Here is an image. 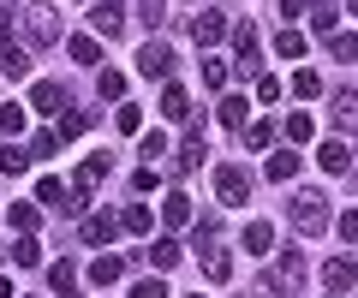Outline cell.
Returning <instances> with one entry per match:
<instances>
[{
    "mask_svg": "<svg viewBox=\"0 0 358 298\" xmlns=\"http://www.w3.org/2000/svg\"><path fill=\"white\" fill-rule=\"evenodd\" d=\"M197 262H203L209 281H227V274H233V257H227L221 245H197Z\"/></svg>",
    "mask_w": 358,
    "mask_h": 298,
    "instance_id": "15",
    "label": "cell"
},
{
    "mask_svg": "<svg viewBox=\"0 0 358 298\" xmlns=\"http://www.w3.org/2000/svg\"><path fill=\"white\" fill-rule=\"evenodd\" d=\"M239 245L251 251V257H263V251L275 245V227H268V221H251V227H245V233H239Z\"/></svg>",
    "mask_w": 358,
    "mask_h": 298,
    "instance_id": "20",
    "label": "cell"
},
{
    "mask_svg": "<svg viewBox=\"0 0 358 298\" xmlns=\"http://www.w3.org/2000/svg\"><path fill=\"white\" fill-rule=\"evenodd\" d=\"M317 161H322L329 173H346V161H352V156H346V143H341V137H329V143L317 149Z\"/></svg>",
    "mask_w": 358,
    "mask_h": 298,
    "instance_id": "29",
    "label": "cell"
},
{
    "mask_svg": "<svg viewBox=\"0 0 358 298\" xmlns=\"http://www.w3.org/2000/svg\"><path fill=\"white\" fill-rule=\"evenodd\" d=\"M30 143H6V149H0V173H30Z\"/></svg>",
    "mask_w": 358,
    "mask_h": 298,
    "instance_id": "23",
    "label": "cell"
},
{
    "mask_svg": "<svg viewBox=\"0 0 358 298\" xmlns=\"http://www.w3.org/2000/svg\"><path fill=\"white\" fill-rule=\"evenodd\" d=\"M24 126H30V107L24 102H6V107H0V131H6V143H13Z\"/></svg>",
    "mask_w": 358,
    "mask_h": 298,
    "instance_id": "25",
    "label": "cell"
},
{
    "mask_svg": "<svg viewBox=\"0 0 358 298\" xmlns=\"http://www.w3.org/2000/svg\"><path fill=\"white\" fill-rule=\"evenodd\" d=\"M215 197H221L227 209L251 203V173H245V167H233V161H221V167H215Z\"/></svg>",
    "mask_w": 358,
    "mask_h": 298,
    "instance_id": "2",
    "label": "cell"
},
{
    "mask_svg": "<svg viewBox=\"0 0 358 298\" xmlns=\"http://www.w3.org/2000/svg\"><path fill=\"white\" fill-rule=\"evenodd\" d=\"M293 96H305V102L322 96V78H317V72H293Z\"/></svg>",
    "mask_w": 358,
    "mask_h": 298,
    "instance_id": "40",
    "label": "cell"
},
{
    "mask_svg": "<svg viewBox=\"0 0 358 298\" xmlns=\"http://www.w3.org/2000/svg\"><path fill=\"white\" fill-rule=\"evenodd\" d=\"M329 114H334V126H341V131H352V137H358V96L352 90H334L329 96Z\"/></svg>",
    "mask_w": 358,
    "mask_h": 298,
    "instance_id": "12",
    "label": "cell"
},
{
    "mask_svg": "<svg viewBox=\"0 0 358 298\" xmlns=\"http://www.w3.org/2000/svg\"><path fill=\"white\" fill-rule=\"evenodd\" d=\"M90 24H96V36L114 42L120 30H126V6H120V0H90Z\"/></svg>",
    "mask_w": 358,
    "mask_h": 298,
    "instance_id": "6",
    "label": "cell"
},
{
    "mask_svg": "<svg viewBox=\"0 0 358 298\" xmlns=\"http://www.w3.org/2000/svg\"><path fill=\"white\" fill-rule=\"evenodd\" d=\"M233 54H239V72L251 78L257 66H263V36H257L251 24H233Z\"/></svg>",
    "mask_w": 358,
    "mask_h": 298,
    "instance_id": "5",
    "label": "cell"
},
{
    "mask_svg": "<svg viewBox=\"0 0 358 298\" xmlns=\"http://www.w3.org/2000/svg\"><path fill=\"white\" fill-rule=\"evenodd\" d=\"M334 233H341V239H358V209H346V215L334 221Z\"/></svg>",
    "mask_w": 358,
    "mask_h": 298,
    "instance_id": "47",
    "label": "cell"
},
{
    "mask_svg": "<svg viewBox=\"0 0 358 298\" xmlns=\"http://www.w3.org/2000/svg\"><path fill=\"white\" fill-rule=\"evenodd\" d=\"M48 286H54L60 298H78V262H72V257L48 262Z\"/></svg>",
    "mask_w": 358,
    "mask_h": 298,
    "instance_id": "13",
    "label": "cell"
},
{
    "mask_svg": "<svg viewBox=\"0 0 358 298\" xmlns=\"http://www.w3.org/2000/svg\"><path fill=\"white\" fill-rule=\"evenodd\" d=\"M108 179V156H84V167H78V179H72V191H78V203H90L96 197V185Z\"/></svg>",
    "mask_w": 358,
    "mask_h": 298,
    "instance_id": "10",
    "label": "cell"
},
{
    "mask_svg": "<svg viewBox=\"0 0 358 298\" xmlns=\"http://www.w3.org/2000/svg\"><path fill=\"white\" fill-rule=\"evenodd\" d=\"M131 298H173V292H167L162 281H138V286H131Z\"/></svg>",
    "mask_w": 358,
    "mask_h": 298,
    "instance_id": "45",
    "label": "cell"
},
{
    "mask_svg": "<svg viewBox=\"0 0 358 298\" xmlns=\"http://www.w3.org/2000/svg\"><path fill=\"white\" fill-rule=\"evenodd\" d=\"M13 227L18 233H36V203H13Z\"/></svg>",
    "mask_w": 358,
    "mask_h": 298,
    "instance_id": "41",
    "label": "cell"
},
{
    "mask_svg": "<svg viewBox=\"0 0 358 298\" xmlns=\"http://www.w3.org/2000/svg\"><path fill=\"white\" fill-rule=\"evenodd\" d=\"M96 96H102V102H120V96H126V78H120V72H96Z\"/></svg>",
    "mask_w": 358,
    "mask_h": 298,
    "instance_id": "33",
    "label": "cell"
},
{
    "mask_svg": "<svg viewBox=\"0 0 358 298\" xmlns=\"http://www.w3.org/2000/svg\"><path fill=\"white\" fill-rule=\"evenodd\" d=\"M346 13H358V0H346Z\"/></svg>",
    "mask_w": 358,
    "mask_h": 298,
    "instance_id": "48",
    "label": "cell"
},
{
    "mask_svg": "<svg viewBox=\"0 0 358 298\" xmlns=\"http://www.w3.org/2000/svg\"><path fill=\"white\" fill-rule=\"evenodd\" d=\"M138 156H143V167H155V161L167 156V131H143V143H138Z\"/></svg>",
    "mask_w": 358,
    "mask_h": 298,
    "instance_id": "31",
    "label": "cell"
},
{
    "mask_svg": "<svg viewBox=\"0 0 358 298\" xmlns=\"http://www.w3.org/2000/svg\"><path fill=\"white\" fill-rule=\"evenodd\" d=\"M162 119H192V90L185 84H167L162 90Z\"/></svg>",
    "mask_w": 358,
    "mask_h": 298,
    "instance_id": "14",
    "label": "cell"
},
{
    "mask_svg": "<svg viewBox=\"0 0 358 298\" xmlns=\"http://www.w3.org/2000/svg\"><path fill=\"white\" fill-rule=\"evenodd\" d=\"M13 262H18V269H36V262H42V245H36V233H18V245H13Z\"/></svg>",
    "mask_w": 358,
    "mask_h": 298,
    "instance_id": "30",
    "label": "cell"
},
{
    "mask_svg": "<svg viewBox=\"0 0 358 298\" xmlns=\"http://www.w3.org/2000/svg\"><path fill=\"white\" fill-rule=\"evenodd\" d=\"M268 179H275V185H287V179H293V173H299V156H293V149H281V156H268Z\"/></svg>",
    "mask_w": 358,
    "mask_h": 298,
    "instance_id": "28",
    "label": "cell"
},
{
    "mask_svg": "<svg viewBox=\"0 0 358 298\" xmlns=\"http://www.w3.org/2000/svg\"><path fill=\"white\" fill-rule=\"evenodd\" d=\"M352 281H358V262L352 257H329V262H322V286H329V292H352Z\"/></svg>",
    "mask_w": 358,
    "mask_h": 298,
    "instance_id": "11",
    "label": "cell"
},
{
    "mask_svg": "<svg viewBox=\"0 0 358 298\" xmlns=\"http://www.w3.org/2000/svg\"><path fill=\"white\" fill-rule=\"evenodd\" d=\"M329 54H334V60H358V36H352V30H334V36H329Z\"/></svg>",
    "mask_w": 358,
    "mask_h": 298,
    "instance_id": "35",
    "label": "cell"
},
{
    "mask_svg": "<svg viewBox=\"0 0 358 298\" xmlns=\"http://www.w3.org/2000/svg\"><path fill=\"white\" fill-rule=\"evenodd\" d=\"M120 274H126V262H120V257H108V251H102L96 262H90V286H114Z\"/></svg>",
    "mask_w": 358,
    "mask_h": 298,
    "instance_id": "21",
    "label": "cell"
},
{
    "mask_svg": "<svg viewBox=\"0 0 358 298\" xmlns=\"http://www.w3.org/2000/svg\"><path fill=\"white\" fill-rule=\"evenodd\" d=\"M287 137H293V143H310V137H317L310 114H287Z\"/></svg>",
    "mask_w": 358,
    "mask_h": 298,
    "instance_id": "38",
    "label": "cell"
},
{
    "mask_svg": "<svg viewBox=\"0 0 358 298\" xmlns=\"http://www.w3.org/2000/svg\"><path fill=\"white\" fill-rule=\"evenodd\" d=\"M310 6H317V0H281V18H293V24H299V13L310 18Z\"/></svg>",
    "mask_w": 358,
    "mask_h": 298,
    "instance_id": "46",
    "label": "cell"
},
{
    "mask_svg": "<svg viewBox=\"0 0 358 298\" xmlns=\"http://www.w3.org/2000/svg\"><path fill=\"white\" fill-rule=\"evenodd\" d=\"M0 78H13V84L30 78V54L13 42V30H6V24H0Z\"/></svg>",
    "mask_w": 358,
    "mask_h": 298,
    "instance_id": "7",
    "label": "cell"
},
{
    "mask_svg": "<svg viewBox=\"0 0 358 298\" xmlns=\"http://www.w3.org/2000/svg\"><path fill=\"white\" fill-rule=\"evenodd\" d=\"M54 149H60V131H54V126L30 137V156H36V161H42V156H54Z\"/></svg>",
    "mask_w": 358,
    "mask_h": 298,
    "instance_id": "39",
    "label": "cell"
},
{
    "mask_svg": "<svg viewBox=\"0 0 358 298\" xmlns=\"http://www.w3.org/2000/svg\"><path fill=\"white\" fill-rule=\"evenodd\" d=\"M305 48H310V42H305V30H293V24H287L281 36H275V54H281V60H305Z\"/></svg>",
    "mask_w": 358,
    "mask_h": 298,
    "instance_id": "24",
    "label": "cell"
},
{
    "mask_svg": "<svg viewBox=\"0 0 358 298\" xmlns=\"http://www.w3.org/2000/svg\"><path fill=\"white\" fill-rule=\"evenodd\" d=\"M287 221H293V233H299V239L329 233V227H334V221H329V197H322L317 185H299V191L287 197Z\"/></svg>",
    "mask_w": 358,
    "mask_h": 298,
    "instance_id": "1",
    "label": "cell"
},
{
    "mask_svg": "<svg viewBox=\"0 0 358 298\" xmlns=\"http://www.w3.org/2000/svg\"><path fill=\"white\" fill-rule=\"evenodd\" d=\"M138 72H143V78H173V48H167V42H143V48H138Z\"/></svg>",
    "mask_w": 358,
    "mask_h": 298,
    "instance_id": "4",
    "label": "cell"
},
{
    "mask_svg": "<svg viewBox=\"0 0 358 298\" xmlns=\"http://www.w3.org/2000/svg\"><path fill=\"white\" fill-rule=\"evenodd\" d=\"M192 298H203V292H192Z\"/></svg>",
    "mask_w": 358,
    "mask_h": 298,
    "instance_id": "50",
    "label": "cell"
},
{
    "mask_svg": "<svg viewBox=\"0 0 358 298\" xmlns=\"http://www.w3.org/2000/svg\"><path fill=\"white\" fill-rule=\"evenodd\" d=\"M192 36H197V48H215L221 36H233V24H227V13H209L203 6V13L192 18Z\"/></svg>",
    "mask_w": 358,
    "mask_h": 298,
    "instance_id": "9",
    "label": "cell"
},
{
    "mask_svg": "<svg viewBox=\"0 0 358 298\" xmlns=\"http://www.w3.org/2000/svg\"><path fill=\"white\" fill-rule=\"evenodd\" d=\"M257 298H293V286H287L281 274L268 269V274H257Z\"/></svg>",
    "mask_w": 358,
    "mask_h": 298,
    "instance_id": "32",
    "label": "cell"
},
{
    "mask_svg": "<svg viewBox=\"0 0 358 298\" xmlns=\"http://www.w3.org/2000/svg\"><path fill=\"white\" fill-rule=\"evenodd\" d=\"M150 203H126V209H120V233H150Z\"/></svg>",
    "mask_w": 358,
    "mask_h": 298,
    "instance_id": "22",
    "label": "cell"
},
{
    "mask_svg": "<svg viewBox=\"0 0 358 298\" xmlns=\"http://www.w3.org/2000/svg\"><path fill=\"white\" fill-rule=\"evenodd\" d=\"M84 126H90V114H78V107H72V114H60V126H54V131H60V137H78Z\"/></svg>",
    "mask_w": 358,
    "mask_h": 298,
    "instance_id": "42",
    "label": "cell"
},
{
    "mask_svg": "<svg viewBox=\"0 0 358 298\" xmlns=\"http://www.w3.org/2000/svg\"><path fill=\"white\" fill-rule=\"evenodd\" d=\"M203 84H209V90H221V84H227V66H221V60H203Z\"/></svg>",
    "mask_w": 358,
    "mask_h": 298,
    "instance_id": "44",
    "label": "cell"
},
{
    "mask_svg": "<svg viewBox=\"0 0 358 298\" xmlns=\"http://www.w3.org/2000/svg\"><path fill=\"white\" fill-rule=\"evenodd\" d=\"M275 274H281V281L299 292V286H305V251H299V245H287V251H281V269H275Z\"/></svg>",
    "mask_w": 358,
    "mask_h": 298,
    "instance_id": "17",
    "label": "cell"
},
{
    "mask_svg": "<svg viewBox=\"0 0 358 298\" xmlns=\"http://www.w3.org/2000/svg\"><path fill=\"white\" fill-rule=\"evenodd\" d=\"M310 30H317V36H334V30H341V6H334V0H317V6H310Z\"/></svg>",
    "mask_w": 358,
    "mask_h": 298,
    "instance_id": "19",
    "label": "cell"
},
{
    "mask_svg": "<svg viewBox=\"0 0 358 298\" xmlns=\"http://www.w3.org/2000/svg\"><path fill=\"white\" fill-rule=\"evenodd\" d=\"M245 143H251V149H268V143H275V119H251V126H245Z\"/></svg>",
    "mask_w": 358,
    "mask_h": 298,
    "instance_id": "34",
    "label": "cell"
},
{
    "mask_svg": "<svg viewBox=\"0 0 358 298\" xmlns=\"http://www.w3.org/2000/svg\"><path fill=\"white\" fill-rule=\"evenodd\" d=\"M24 36L36 42V48H54V42H60V18H54V6H24Z\"/></svg>",
    "mask_w": 358,
    "mask_h": 298,
    "instance_id": "3",
    "label": "cell"
},
{
    "mask_svg": "<svg viewBox=\"0 0 358 298\" xmlns=\"http://www.w3.org/2000/svg\"><path fill=\"white\" fill-rule=\"evenodd\" d=\"M245 96H227V102H221V126H233V131H245Z\"/></svg>",
    "mask_w": 358,
    "mask_h": 298,
    "instance_id": "36",
    "label": "cell"
},
{
    "mask_svg": "<svg viewBox=\"0 0 358 298\" xmlns=\"http://www.w3.org/2000/svg\"><path fill=\"white\" fill-rule=\"evenodd\" d=\"M120 233V215H84V245H108Z\"/></svg>",
    "mask_w": 358,
    "mask_h": 298,
    "instance_id": "16",
    "label": "cell"
},
{
    "mask_svg": "<svg viewBox=\"0 0 358 298\" xmlns=\"http://www.w3.org/2000/svg\"><path fill=\"white\" fill-rule=\"evenodd\" d=\"M114 126H120V131H143V114H138V107H126V102H120V114H114Z\"/></svg>",
    "mask_w": 358,
    "mask_h": 298,
    "instance_id": "43",
    "label": "cell"
},
{
    "mask_svg": "<svg viewBox=\"0 0 358 298\" xmlns=\"http://www.w3.org/2000/svg\"><path fill=\"white\" fill-rule=\"evenodd\" d=\"M143 257H150V262H155V269H173V262H179V257H185V251H179V239H155V245H150V251H143Z\"/></svg>",
    "mask_w": 358,
    "mask_h": 298,
    "instance_id": "26",
    "label": "cell"
},
{
    "mask_svg": "<svg viewBox=\"0 0 358 298\" xmlns=\"http://www.w3.org/2000/svg\"><path fill=\"white\" fill-rule=\"evenodd\" d=\"M60 107H72V96H66L54 78H36V84H30V114H60Z\"/></svg>",
    "mask_w": 358,
    "mask_h": 298,
    "instance_id": "8",
    "label": "cell"
},
{
    "mask_svg": "<svg viewBox=\"0 0 358 298\" xmlns=\"http://www.w3.org/2000/svg\"><path fill=\"white\" fill-rule=\"evenodd\" d=\"M162 221H167V227H192V197H185V191H167Z\"/></svg>",
    "mask_w": 358,
    "mask_h": 298,
    "instance_id": "18",
    "label": "cell"
},
{
    "mask_svg": "<svg viewBox=\"0 0 358 298\" xmlns=\"http://www.w3.org/2000/svg\"><path fill=\"white\" fill-rule=\"evenodd\" d=\"M18 298H30V292H18Z\"/></svg>",
    "mask_w": 358,
    "mask_h": 298,
    "instance_id": "49",
    "label": "cell"
},
{
    "mask_svg": "<svg viewBox=\"0 0 358 298\" xmlns=\"http://www.w3.org/2000/svg\"><path fill=\"white\" fill-rule=\"evenodd\" d=\"M66 54H72L78 66H96V60H102V42H96V36H72V42H66Z\"/></svg>",
    "mask_w": 358,
    "mask_h": 298,
    "instance_id": "27",
    "label": "cell"
},
{
    "mask_svg": "<svg viewBox=\"0 0 358 298\" xmlns=\"http://www.w3.org/2000/svg\"><path fill=\"white\" fill-rule=\"evenodd\" d=\"M138 18H143L150 30H162V24H167V0H138Z\"/></svg>",
    "mask_w": 358,
    "mask_h": 298,
    "instance_id": "37",
    "label": "cell"
}]
</instances>
